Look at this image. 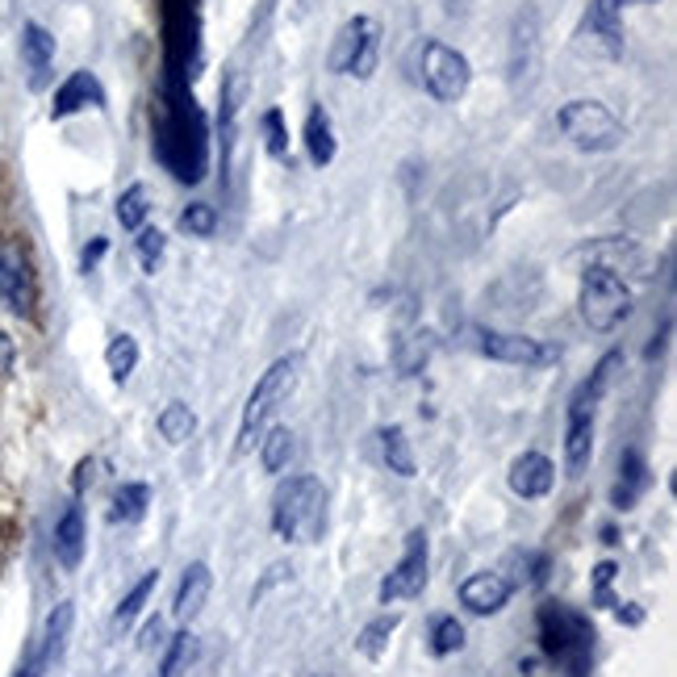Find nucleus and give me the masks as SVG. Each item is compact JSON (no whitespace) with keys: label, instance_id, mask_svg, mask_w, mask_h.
<instances>
[{"label":"nucleus","instance_id":"nucleus-1","mask_svg":"<svg viewBox=\"0 0 677 677\" xmlns=\"http://www.w3.org/2000/svg\"><path fill=\"white\" fill-rule=\"evenodd\" d=\"M156 156L176 176L197 185L206 176V118L192 101L189 84L168 80L163 101L156 104Z\"/></svg>","mask_w":677,"mask_h":677},{"label":"nucleus","instance_id":"nucleus-2","mask_svg":"<svg viewBox=\"0 0 677 677\" xmlns=\"http://www.w3.org/2000/svg\"><path fill=\"white\" fill-rule=\"evenodd\" d=\"M594 640H598V631H594L590 615L574 610L569 603H544L539 607V644L565 669V677H590Z\"/></svg>","mask_w":677,"mask_h":677},{"label":"nucleus","instance_id":"nucleus-3","mask_svg":"<svg viewBox=\"0 0 677 677\" xmlns=\"http://www.w3.org/2000/svg\"><path fill=\"white\" fill-rule=\"evenodd\" d=\"M272 531L289 544H318L327 531V489L318 477L301 472L280 481L272 494Z\"/></svg>","mask_w":677,"mask_h":677},{"label":"nucleus","instance_id":"nucleus-4","mask_svg":"<svg viewBox=\"0 0 677 677\" xmlns=\"http://www.w3.org/2000/svg\"><path fill=\"white\" fill-rule=\"evenodd\" d=\"M556 126H560V135L574 142L577 151H590V156H607V151H619L627 139L624 122L610 113L603 101H569L560 104V113H556Z\"/></svg>","mask_w":677,"mask_h":677},{"label":"nucleus","instance_id":"nucleus-5","mask_svg":"<svg viewBox=\"0 0 677 677\" xmlns=\"http://www.w3.org/2000/svg\"><path fill=\"white\" fill-rule=\"evenodd\" d=\"M577 306H581L586 327L598 330V335H610V330L631 313V289H627V280L615 277L610 268L590 263L586 277H581V297H577Z\"/></svg>","mask_w":677,"mask_h":677},{"label":"nucleus","instance_id":"nucleus-6","mask_svg":"<svg viewBox=\"0 0 677 677\" xmlns=\"http://www.w3.org/2000/svg\"><path fill=\"white\" fill-rule=\"evenodd\" d=\"M293 385H297V356H285V360H277V365L263 372L260 381H256V389H251L247 406H243V418H239V444H235V451L256 448L260 427L277 415L280 401L293 394Z\"/></svg>","mask_w":677,"mask_h":677},{"label":"nucleus","instance_id":"nucleus-7","mask_svg":"<svg viewBox=\"0 0 677 677\" xmlns=\"http://www.w3.org/2000/svg\"><path fill=\"white\" fill-rule=\"evenodd\" d=\"M422 88L431 92L439 104H456L472 84V63L465 54L448 47V42H422V63H418Z\"/></svg>","mask_w":677,"mask_h":677},{"label":"nucleus","instance_id":"nucleus-8","mask_svg":"<svg viewBox=\"0 0 677 677\" xmlns=\"http://www.w3.org/2000/svg\"><path fill=\"white\" fill-rule=\"evenodd\" d=\"M377 54H381V26H377L372 18H351L348 26L335 34L330 71L368 80V76L377 71Z\"/></svg>","mask_w":677,"mask_h":677},{"label":"nucleus","instance_id":"nucleus-9","mask_svg":"<svg viewBox=\"0 0 677 677\" xmlns=\"http://www.w3.org/2000/svg\"><path fill=\"white\" fill-rule=\"evenodd\" d=\"M577 47H590V54L598 59H619L624 54V0H590L577 26Z\"/></svg>","mask_w":677,"mask_h":677},{"label":"nucleus","instance_id":"nucleus-10","mask_svg":"<svg viewBox=\"0 0 677 677\" xmlns=\"http://www.w3.org/2000/svg\"><path fill=\"white\" fill-rule=\"evenodd\" d=\"M427 586V531H410L406 536V552L394 565V574L381 581V603H406V598H418Z\"/></svg>","mask_w":677,"mask_h":677},{"label":"nucleus","instance_id":"nucleus-11","mask_svg":"<svg viewBox=\"0 0 677 677\" xmlns=\"http://www.w3.org/2000/svg\"><path fill=\"white\" fill-rule=\"evenodd\" d=\"M477 351L498 360V365H519V368H544L556 360L552 348H544L531 335H506V330H477Z\"/></svg>","mask_w":677,"mask_h":677},{"label":"nucleus","instance_id":"nucleus-12","mask_svg":"<svg viewBox=\"0 0 677 677\" xmlns=\"http://www.w3.org/2000/svg\"><path fill=\"white\" fill-rule=\"evenodd\" d=\"M0 297L9 301V310L21 318H34L38 306V280L30 272V260L13 243H0Z\"/></svg>","mask_w":677,"mask_h":677},{"label":"nucleus","instance_id":"nucleus-13","mask_svg":"<svg viewBox=\"0 0 677 677\" xmlns=\"http://www.w3.org/2000/svg\"><path fill=\"white\" fill-rule=\"evenodd\" d=\"M581 256H590L594 263L610 268L615 277H631V280L653 277V256H648L644 247L631 243V239H598V243H590Z\"/></svg>","mask_w":677,"mask_h":677},{"label":"nucleus","instance_id":"nucleus-14","mask_svg":"<svg viewBox=\"0 0 677 677\" xmlns=\"http://www.w3.org/2000/svg\"><path fill=\"white\" fill-rule=\"evenodd\" d=\"M21 68H26V80H30L34 92L47 88L54 68V38L51 30L38 26V21H26V26H21Z\"/></svg>","mask_w":677,"mask_h":677},{"label":"nucleus","instance_id":"nucleus-15","mask_svg":"<svg viewBox=\"0 0 677 677\" xmlns=\"http://www.w3.org/2000/svg\"><path fill=\"white\" fill-rule=\"evenodd\" d=\"M101 104H104L101 80H97L92 71H71L68 80L59 84V92H54L51 118H54V122H63V118H71V113H84V109H101Z\"/></svg>","mask_w":677,"mask_h":677},{"label":"nucleus","instance_id":"nucleus-16","mask_svg":"<svg viewBox=\"0 0 677 677\" xmlns=\"http://www.w3.org/2000/svg\"><path fill=\"white\" fill-rule=\"evenodd\" d=\"M84 544H88V531H84V506L71 502L59 522H54V560L76 574L80 569V560H84Z\"/></svg>","mask_w":677,"mask_h":677},{"label":"nucleus","instance_id":"nucleus-17","mask_svg":"<svg viewBox=\"0 0 677 677\" xmlns=\"http://www.w3.org/2000/svg\"><path fill=\"white\" fill-rule=\"evenodd\" d=\"M594 456V410L569 406V431H565V472L581 477Z\"/></svg>","mask_w":677,"mask_h":677},{"label":"nucleus","instance_id":"nucleus-18","mask_svg":"<svg viewBox=\"0 0 677 677\" xmlns=\"http://www.w3.org/2000/svg\"><path fill=\"white\" fill-rule=\"evenodd\" d=\"M460 603L472 610V615H498V610L510 603V581L502 574H472L465 577L460 586Z\"/></svg>","mask_w":677,"mask_h":677},{"label":"nucleus","instance_id":"nucleus-19","mask_svg":"<svg viewBox=\"0 0 677 677\" xmlns=\"http://www.w3.org/2000/svg\"><path fill=\"white\" fill-rule=\"evenodd\" d=\"M209 590H213V574H209V565H189L185 577H180V590H176V603H172V615L176 624H192L209 603Z\"/></svg>","mask_w":677,"mask_h":677},{"label":"nucleus","instance_id":"nucleus-20","mask_svg":"<svg viewBox=\"0 0 677 677\" xmlns=\"http://www.w3.org/2000/svg\"><path fill=\"white\" fill-rule=\"evenodd\" d=\"M556 481V469L552 460L544 456V451H522L519 460L510 465V489L519 494V498H544Z\"/></svg>","mask_w":677,"mask_h":677},{"label":"nucleus","instance_id":"nucleus-21","mask_svg":"<svg viewBox=\"0 0 677 677\" xmlns=\"http://www.w3.org/2000/svg\"><path fill=\"white\" fill-rule=\"evenodd\" d=\"M71 627H76V603H59V607L47 615V631H42V653H38V665H42V669H51V665L63 660Z\"/></svg>","mask_w":677,"mask_h":677},{"label":"nucleus","instance_id":"nucleus-22","mask_svg":"<svg viewBox=\"0 0 677 677\" xmlns=\"http://www.w3.org/2000/svg\"><path fill=\"white\" fill-rule=\"evenodd\" d=\"M306 151H310V163L313 168H330L335 163V151H339V142H335V122H330V113L322 104H313L310 113H306Z\"/></svg>","mask_w":677,"mask_h":677},{"label":"nucleus","instance_id":"nucleus-23","mask_svg":"<svg viewBox=\"0 0 677 677\" xmlns=\"http://www.w3.org/2000/svg\"><path fill=\"white\" fill-rule=\"evenodd\" d=\"M619 472H624V477H619V486H615V506H619V510H631L636 498L648 489V469H644L640 451H627Z\"/></svg>","mask_w":677,"mask_h":677},{"label":"nucleus","instance_id":"nucleus-24","mask_svg":"<svg viewBox=\"0 0 677 677\" xmlns=\"http://www.w3.org/2000/svg\"><path fill=\"white\" fill-rule=\"evenodd\" d=\"M147 506H151V489L142 486V481H126L118 494H113V510H109V519L113 522H139L147 515Z\"/></svg>","mask_w":677,"mask_h":677},{"label":"nucleus","instance_id":"nucleus-25","mask_svg":"<svg viewBox=\"0 0 677 677\" xmlns=\"http://www.w3.org/2000/svg\"><path fill=\"white\" fill-rule=\"evenodd\" d=\"M192 431H197L192 406H185V401H168V406L159 410V435H163L168 444H185V439H192Z\"/></svg>","mask_w":677,"mask_h":677},{"label":"nucleus","instance_id":"nucleus-26","mask_svg":"<svg viewBox=\"0 0 677 677\" xmlns=\"http://www.w3.org/2000/svg\"><path fill=\"white\" fill-rule=\"evenodd\" d=\"M381 451H385V465L389 472L398 477H415V451H410V439L401 427H385L381 431Z\"/></svg>","mask_w":677,"mask_h":677},{"label":"nucleus","instance_id":"nucleus-27","mask_svg":"<svg viewBox=\"0 0 677 677\" xmlns=\"http://www.w3.org/2000/svg\"><path fill=\"white\" fill-rule=\"evenodd\" d=\"M104 365H109V372H113V381L118 385L130 381V372L139 365V344H135V335H113L109 348H104Z\"/></svg>","mask_w":677,"mask_h":677},{"label":"nucleus","instance_id":"nucleus-28","mask_svg":"<svg viewBox=\"0 0 677 677\" xmlns=\"http://www.w3.org/2000/svg\"><path fill=\"white\" fill-rule=\"evenodd\" d=\"M289 456H293V431H289V427H272L260 444L263 472H280L285 465H289Z\"/></svg>","mask_w":677,"mask_h":677},{"label":"nucleus","instance_id":"nucleus-29","mask_svg":"<svg viewBox=\"0 0 677 677\" xmlns=\"http://www.w3.org/2000/svg\"><path fill=\"white\" fill-rule=\"evenodd\" d=\"M398 627H401V615H381V619H372V624L360 631L356 648H360L368 660H381V653L389 648V636H394Z\"/></svg>","mask_w":677,"mask_h":677},{"label":"nucleus","instance_id":"nucleus-30","mask_svg":"<svg viewBox=\"0 0 677 677\" xmlns=\"http://www.w3.org/2000/svg\"><path fill=\"white\" fill-rule=\"evenodd\" d=\"M147 213H151V197L142 185H130V189L118 197V222L122 230H142L147 226Z\"/></svg>","mask_w":677,"mask_h":677},{"label":"nucleus","instance_id":"nucleus-31","mask_svg":"<svg viewBox=\"0 0 677 677\" xmlns=\"http://www.w3.org/2000/svg\"><path fill=\"white\" fill-rule=\"evenodd\" d=\"M156 586H159V569H151V574H142V581L135 586V590L126 594L122 603H118V615H113V624L118 627H126V624H135L142 615V607H147V598L156 594Z\"/></svg>","mask_w":677,"mask_h":677},{"label":"nucleus","instance_id":"nucleus-32","mask_svg":"<svg viewBox=\"0 0 677 677\" xmlns=\"http://www.w3.org/2000/svg\"><path fill=\"white\" fill-rule=\"evenodd\" d=\"M197 657V636L192 631H176L168 653H163V665H159V677H180L189 669V660Z\"/></svg>","mask_w":677,"mask_h":677},{"label":"nucleus","instance_id":"nucleus-33","mask_svg":"<svg viewBox=\"0 0 677 677\" xmlns=\"http://www.w3.org/2000/svg\"><path fill=\"white\" fill-rule=\"evenodd\" d=\"M465 648V627L456 615H444V619H435L431 627V653L435 657H451V653H460Z\"/></svg>","mask_w":677,"mask_h":677},{"label":"nucleus","instance_id":"nucleus-34","mask_svg":"<svg viewBox=\"0 0 677 677\" xmlns=\"http://www.w3.org/2000/svg\"><path fill=\"white\" fill-rule=\"evenodd\" d=\"M180 230L192 235V239H209V235L218 230V209L209 206V201H192V206L180 213Z\"/></svg>","mask_w":677,"mask_h":677},{"label":"nucleus","instance_id":"nucleus-35","mask_svg":"<svg viewBox=\"0 0 677 677\" xmlns=\"http://www.w3.org/2000/svg\"><path fill=\"white\" fill-rule=\"evenodd\" d=\"M260 130H263V147L272 159H289V130H285V113L280 109H268L260 118Z\"/></svg>","mask_w":677,"mask_h":677},{"label":"nucleus","instance_id":"nucleus-36","mask_svg":"<svg viewBox=\"0 0 677 677\" xmlns=\"http://www.w3.org/2000/svg\"><path fill=\"white\" fill-rule=\"evenodd\" d=\"M135 251H139L142 272H156L159 260H163V251H168V239H163V230H156V226H142Z\"/></svg>","mask_w":677,"mask_h":677},{"label":"nucleus","instance_id":"nucleus-37","mask_svg":"<svg viewBox=\"0 0 677 677\" xmlns=\"http://www.w3.org/2000/svg\"><path fill=\"white\" fill-rule=\"evenodd\" d=\"M104 251H109V239H92V243L84 247V256H80V268H84V272H92V268L101 263Z\"/></svg>","mask_w":677,"mask_h":677},{"label":"nucleus","instance_id":"nucleus-38","mask_svg":"<svg viewBox=\"0 0 677 677\" xmlns=\"http://www.w3.org/2000/svg\"><path fill=\"white\" fill-rule=\"evenodd\" d=\"M18 365V348H13V339L9 335H0V377H9Z\"/></svg>","mask_w":677,"mask_h":677},{"label":"nucleus","instance_id":"nucleus-39","mask_svg":"<svg viewBox=\"0 0 677 677\" xmlns=\"http://www.w3.org/2000/svg\"><path fill=\"white\" fill-rule=\"evenodd\" d=\"M594 577H598V603H607V607H610L607 586H610V577H615V565H610V560H607V565H598V574H594Z\"/></svg>","mask_w":677,"mask_h":677},{"label":"nucleus","instance_id":"nucleus-40","mask_svg":"<svg viewBox=\"0 0 677 677\" xmlns=\"http://www.w3.org/2000/svg\"><path fill=\"white\" fill-rule=\"evenodd\" d=\"M159 631H163V627H159V619H151V624L142 627V644H147V648H151V644L159 640Z\"/></svg>","mask_w":677,"mask_h":677},{"label":"nucleus","instance_id":"nucleus-41","mask_svg":"<svg viewBox=\"0 0 677 677\" xmlns=\"http://www.w3.org/2000/svg\"><path fill=\"white\" fill-rule=\"evenodd\" d=\"M18 677H42V665H38V660H30V665H21Z\"/></svg>","mask_w":677,"mask_h":677},{"label":"nucleus","instance_id":"nucleus-42","mask_svg":"<svg viewBox=\"0 0 677 677\" xmlns=\"http://www.w3.org/2000/svg\"><path fill=\"white\" fill-rule=\"evenodd\" d=\"M624 619H627V624H640L644 615H640V610H619V624H624Z\"/></svg>","mask_w":677,"mask_h":677},{"label":"nucleus","instance_id":"nucleus-43","mask_svg":"<svg viewBox=\"0 0 677 677\" xmlns=\"http://www.w3.org/2000/svg\"><path fill=\"white\" fill-rule=\"evenodd\" d=\"M624 4H631V0H624Z\"/></svg>","mask_w":677,"mask_h":677}]
</instances>
